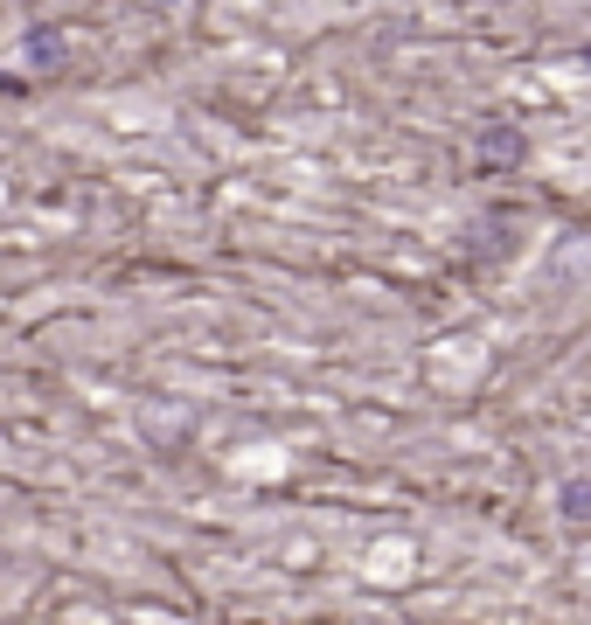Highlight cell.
<instances>
[{
	"label": "cell",
	"mask_w": 591,
	"mask_h": 625,
	"mask_svg": "<svg viewBox=\"0 0 591 625\" xmlns=\"http://www.w3.org/2000/svg\"><path fill=\"white\" fill-rule=\"evenodd\" d=\"M557 508L571 514V521H591V480H571V486L557 493Z\"/></svg>",
	"instance_id": "cell-2"
},
{
	"label": "cell",
	"mask_w": 591,
	"mask_h": 625,
	"mask_svg": "<svg viewBox=\"0 0 591 625\" xmlns=\"http://www.w3.org/2000/svg\"><path fill=\"white\" fill-rule=\"evenodd\" d=\"M487 161H522V133H480Z\"/></svg>",
	"instance_id": "cell-3"
},
{
	"label": "cell",
	"mask_w": 591,
	"mask_h": 625,
	"mask_svg": "<svg viewBox=\"0 0 591 625\" xmlns=\"http://www.w3.org/2000/svg\"><path fill=\"white\" fill-rule=\"evenodd\" d=\"M29 63H35V70L63 63V35H57V29H35V35H29Z\"/></svg>",
	"instance_id": "cell-1"
}]
</instances>
